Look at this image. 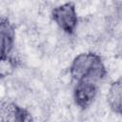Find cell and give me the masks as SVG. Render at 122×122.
Here are the masks:
<instances>
[{
	"label": "cell",
	"instance_id": "6da1fadb",
	"mask_svg": "<svg viewBox=\"0 0 122 122\" xmlns=\"http://www.w3.org/2000/svg\"><path fill=\"white\" fill-rule=\"evenodd\" d=\"M50 17L58 30L69 35L74 34L80 18L74 3H61L53 6Z\"/></svg>",
	"mask_w": 122,
	"mask_h": 122
},
{
	"label": "cell",
	"instance_id": "7a4b0ae2",
	"mask_svg": "<svg viewBox=\"0 0 122 122\" xmlns=\"http://www.w3.org/2000/svg\"><path fill=\"white\" fill-rule=\"evenodd\" d=\"M99 95V88L97 85L89 81L75 82L72 90L73 105L84 111L92 106Z\"/></svg>",
	"mask_w": 122,
	"mask_h": 122
},
{
	"label": "cell",
	"instance_id": "3957f363",
	"mask_svg": "<svg viewBox=\"0 0 122 122\" xmlns=\"http://www.w3.org/2000/svg\"><path fill=\"white\" fill-rule=\"evenodd\" d=\"M121 92L122 88L120 79L112 81L108 86L105 100L109 109L113 112L121 113Z\"/></svg>",
	"mask_w": 122,
	"mask_h": 122
},
{
	"label": "cell",
	"instance_id": "277c9868",
	"mask_svg": "<svg viewBox=\"0 0 122 122\" xmlns=\"http://www.w3.org/2000/svg\"><path fill=\"white\" fill-rule=\"evenodd\" d=\"M20 61L19 55L12 52L10 55L0 57V80L12 76L15 73Z\"/></svg>",
	"mask_w": 122,
	"mask_h": 122
}]
</instances>
